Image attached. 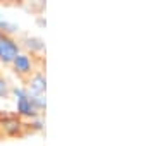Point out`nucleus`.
Returning a JSON list of instances; mask_svg holds the SVG:
<instances>
[{"mask_svg":"<svg viewBox=\"0 0 155 146\" xmlns=\"http://www.w3.org/2000/svg\"><path fill=\"white\" fill-rule=\"evenodd\" d=\"M19 43L9 34H2L0 36V62L4 64H12V60L21 53Z\"/></svg>","mask_w":155,"mask_h":146,"instance_id":"2","label":"nucleus"},{"mask_svg":"<svg viewBox=\"0 0 155 146\" xmlns=\"http://www.w3.org/2000/svg\"><path fill=\"white\" fill-rule=\"evenodd\" d=\"M2 34H4V33H0V36H2Z\"/></svg>","mask_w":155,"mask_h":146,"instance_id":"9","label":"nucleus"},{"mask_svg":"<svg viewBox=\"0 0 155 146\" xmlns=\"http://www.w3.org/2000/svg\"><path fill=\"white\" fill-rule=\"evenodd\" d=\"M45 88H47V79H45V76L43 74H35L33 78L29 79L26 91L31 96H43Z\"/></svg>","mask_w":155,"mask_h":146,"instance_id":"3","label":"nucleus"},{"mask_svg":"<svg viewBox=\"0 0 155 146\" xmlns=\"http://www.w3.org/2000/svg\"><path fill=\"white\" fill-rule=\"evenodd\" d=\"M26 46L33 52H41L45 48V43L40 38H26Z\"/></svg>","mask_w":155,"mask_h":146,"instance_id":"6","label":"nucleus"},{"mask_svg":"<svg viewBox=\"0 0 155 146\" xmlns=\"http://www.w3.org/2000/svg\"><path fill=\"white\" fill-rule=\"evenodd\" d=\"M17 29H19V26H17V24L9 23L7 19H4V17H0V33L9 34V33H16Z\"/></svg>","mask_w":155,"mask_h":146,"instance_id":"5","label":"nucleus"},{"mask_svg":"<svg viewBox=\"0 0 155 146\" xmlns=\"http://www.w3.org/2000/svg\"><path fill=\"white\" fill-rule=\"evenodd\" d=\"M19 125H21V122H19V120H16V119H11V120L4 122V127H5V131L9 132V134L17 132V131H19Z\"/></svg>","mask_w":155,"mask_h":146,"instance_id":"7","label":"nucleus"},{"mask_svg":"<svg viewBox=\"0 0 155 146\" xmlns=\"http://www.w3.org/2000/svg\"><path fill=\"white\" fill-rule=\"evenodd\" d=\"M12 95L16 98V107H17V113L22 117H35L36 115V108H35L31 96L26 91V88H12Z\"/></svg>","mask_w":155,"mask_h":146,"instance_id":"1","label":"nucleus"},{"mask_svg":"<svg viewBox=\"0 0 155 146\" xmlns=\"http://www.w3.org/2000/svg\"><path fill=\"white\" fill-rule=\"evenodd\" d=\"M7 93H9V86H7V81H5L4 78H0V98L7 96Z\"/></svg>","mask_w":155,"mask_h":146,"instance_id":"8","label":"nucleus"},{"mask_svg":"<svg viewBox=\"0 0 155 146\" xmlns=\"http://www.w3.org/2000/svg\"><path fill=\"white\" fill-rule=\"evenodd\" d=\"M12 67L17 74H29L31 72V67H33V62H31V57L26 55V53H19V55L12 60Z\"/></svg>","mask_w":155,"mask_h":146,"instance_id":"4","label":"nucleus"}]
</instances>
